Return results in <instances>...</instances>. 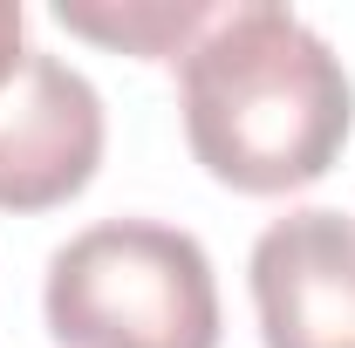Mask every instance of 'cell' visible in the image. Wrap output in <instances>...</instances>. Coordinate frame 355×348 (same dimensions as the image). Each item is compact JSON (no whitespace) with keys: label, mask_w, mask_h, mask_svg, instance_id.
I'll return each mask as SVG.
<instances>
[{"label":"cell","mask_w":355,"mask_h":348,"mask_svg":"<svg viewBox=\"0 0 355 348\" xmlns=\"http://www.w3.org/2000/svg\"><path fill=\"white\" fill-rule=\"evenodd\" d=\"M55 348H219V280L184 225L103 218L48 253Z\"/></svg>","instance_id":"obj_2"},{"label":"cell","mask_w":355,"mask_h":348,"mask_svg":"<svg viewBox=\"0 0 355 348\" xmlns=\"http://www.w3.org/2000/svg\"><path fill=\"white\" fill-rule=\"evenodd\" d=\"M212 14H219L212 0H55L62 28H76L89 42H110L123 55H150V62H178L205 35Z\"/></svg>","instance_id":"obj_5"},{"label":"cell","mask_w":355,"mask_h":348,"mask_svg":"<svg viewBox=\"0 0 355 348\" xmlns=\"http://www.w3.org/2000/svg\"><path fill=\"white\" fill-rule=\"evenodd\" d=\"M178 110L191 157L219 184L280 198L342 157L355 82L294 7L232 0L178 55Z\"/></svg>","instance_id":"obj_1"},{"label":"cell","mask_w":355,"mask_h":348,"mask_svg":"<svg viewBox=\"0 0 355 348\" xmlns=\"http://www.w3.org/2000/svg\"><path fill=\"white\" fill-rule=\"evenodd\" d=\"M21 28H28V14H21L14 0H0V82H7V76L21 69V55H28V35H21Z\"/></svg>","instance_id":"obj_6"},{"label":"cell","mask_w":355,"mask_h":348,"mask_svg":"<svg viewBox=\"0 0 355 348\" xmlns=\"http://www.w3.org/2000/svg\"><path fill=\"white\" fill-rule=\"evenodd\" d=\"M253 314L266 348H355V218L301 205L253 239Z\"/></svg>","instance_id":"obj_4"},{"label":"cell","mask_w":355,"mask_h":348,"mask_svg":"<svg viewBox=\"0 0 355 348\" xmlns=\"http://www.w3.org/2000/svg\"><path fill=\"white\" fill-rule=\"evenodd\" d=\"M103 164V96L62 55L28 48L0 82V212L69 205Z\"/></svg>","instance_id":"obj_3"}]
</instances>
